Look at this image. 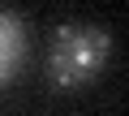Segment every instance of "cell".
<instances>
[{
    "mask_svg": "<svg viewBox=\"0 0 129 116\" xmlns=\"http://www.w3.org/2000/svg\"><path fill=\"white\" fill-rule=\"evenodd\" d=\"M112 56V34L90 22H64L47 43V78L56 86H86L103 73Z\"/></svg>",
    "mask_w": 129,
    "mask_h": 116,
    "instance_id": "cell-1",
    "label": "cell"
},
{
    "mask_svg": "<svg viewBox=\"0 0 129 116\" xmlns=\"http://www.w3.org/2000/svg\"><path fill=\"white\" fill-rule=\"evenodd\" d=\"M26 52H30L26 22L9 9H0V86L17 78V69L26 65Z\"/></svg>",
    "mask_w": 129,
    "mask_h": 116,
    "instance_id": "cell-2",
    "label": "cell"
}]
</instances>
